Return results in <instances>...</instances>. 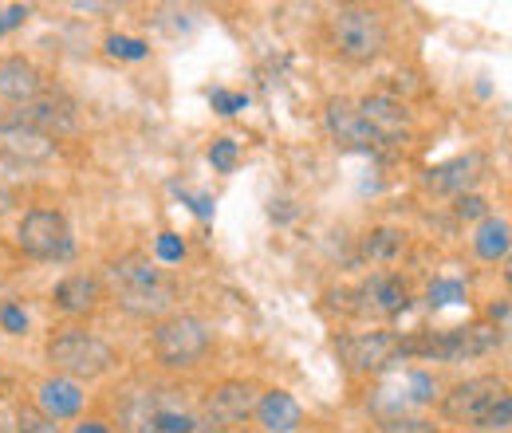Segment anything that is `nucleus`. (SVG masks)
I'll list each match as a JSON object with an SVG mask.
<instances>
[{
	"label": "nucleus",
	"mask_w": 512,
	"mask_h": 433,
	"mask_svg": "<svg viewBox=\"0 0 512 433\" xmlns=\"http://www.w3.org/2000/svg\"><path fill=\"white\" fill-rule=\"evenodd\" d=\"M209 99H213V107H217L221 115H237V111H245V107H249V95H229V91H213Z\"/></svg>",
	"instance_id": "29"
},
{
	"label": "nucleus",
	"mask_w": 512,
	"mask_h": 433,
	"mask_svg": "<svg viewBox=\"0 0 512 433\" xmlns=\"http://www.w3.org/2000/svg\"><path fill=\"white\" fill-rule=\"evenodd\" d=\"M75 433H107V426H99V422H83Z\"/></svg>",
	"instance_id": "35"
},
{
	"label": "nucleus",
	"mask_w": 512,
	"mask_h": 433,
	"mask_svg": "<svg viewBox=\"0 0 512 433\" xmlns=\"http://www.w3.org/2000/svg\"><path fill=\"white\" fill-rule=\"evenodd\" d=\"M512 422V398H501L493 410H489V418L477 426V430H509Z\"/></svg>",
	"instance_id": "27"
},
{
	"label": "nucleus",
	"mask_w": 512,
	"mask_h": 433,
	"mask_svg": "<svg viewBox=\"0 0 512 433\" xmlns=\"http://www.w3.org/2000/svg\"><path fill=\"white\" fill-rule=\"evenodd\" d=\"M473 248H477V256H481V260H489V264L505 260V256H509V221L489 213V217L477 225Z\"/></svg>",
	"instance_id": "20"
},
{
	"label": "nucleus",
	"mask_w": 512,
	"mask_h": 433,
	"mask_svg": "<svg viewBox=\"0 0 512 433\" xmlns=\"http://www.w3.org/2000/svg\"><path fill=\"white\" fill-rule=\"evenodd\" d=\"M48 363L64 378H103L115 367V351L111 343H103L99 335L83 331V327H64L48 339Z\"/></svg>",
	"instance_id": "3"
},
{
	"label": "nucleus",
	"mask_w": 512,
	"mask_h": 433,
	"mask_svg": "<svg viewBox=\"0 0 512 433\" xmlns=\"http://www.w3.org/2000/svg\"><path fill=\"white\" fill-rule=\"evenodd\" d=\"M158 256H162V260H182V256H186V245H182L174 233H162V237H158Z\"/></svg>",
	"instance_id": "32"
},
{
	"label": "nucleus",
	"mask_w": 512,
	"mask_h": 433,
	"mask_svg": "<svg viewBox=\"0 0 512 433\" xmlns=\"http://www.w3.org/2000/svg\"><path fill=\"white\" fill-rule=\"evenodd\" d=\"M481 174H485V158L481 154H457V158H449L442 166H434V170H426V189H434V193H465L469 186H477L481 182Z\"/></svg>",
	"instance_id": "14"
},
{
	"label": "nucleus",
	"mask_w": 512,
	"mask_h": 433,
	"mask_svg": "<svg viewBox=\"0 0 512 433\" xmlns=\"http://www.w3.org/2000/svg\"><path fill=\"white\" fill-rule=\"evenodd\" d=\"M16 426H20V433H60V426H56L52 418H44V414H36V410H24Z\"/></svg>",
	"instance_id": "28"
},
{
	"label": "nucleus",
	"mask_w": 512,
	"mask_h": 433,
	"mask_svg": "<svg viewBox=\"0 0 512 433\" xmlns=\"http://www.w3.org/2000/svg\"><path fill=\"white\" fill-rule=\"evenodd\" d=\"M28 16H32V8H28V4H8V8H0V36H4V32H12V28H20Z\"/></svg>",
	"instance_id": "30"
},
{
	"label": "nucleus",
	"mask_w": 512,
	"mask_h": 433,
	"mask_svg": "<svg viewBox=\"0 0 512 433\" xmlns=\"http://www.w3.org/2000/svg\"><path fill=\"white\" fill-rule=\"evenodd\" d=\"M493 319H501V323H509V304H493Z\"/></svg>",
	"instance_id": "34"
},
{
	"label": "nucleus",
	"mask_w": 512,
	"mask_h": 433,
	"mask_svg": "<svg viewBox=\"0 0 512 433\" xmlns=\"http://www.w3.org/2000/svg\"><path fill=\"white\" fill-rule=\"evenodd\" d=\"M457 300H465V284H457V280L430 284V308H446V304H457Z\"/></svg>",
	"instance_id": "26"
},
{
	"label": "nucleus",
	"mask_w": 512,
	"mask_h": 433,
	"mask_svg": "<svg viewBox=\"0 0 512 433\" xmlns=\"http://www.w3.org/2000/svg\"><path fill=\"white\" fill-rule=\"evenodd\" d=\"M0 433H12V418L4 410H0Z\"/></svg>",
	"instance_id": "36"
},
{
	"label": "nucleus",
	"mask_w": 512,
	"mask_h": 433,
	"mask_svg": "<svg viewBox=\"0 0 512 433\" xmlns=\"http://www.w3.org/2000/svg\"><path fill=\"white\" fill-rule=\"evenodd\" d=\"M0 323H4V331H12V335H24V331H28V315L16 308V304H4V308H0Z\"/></svg>",
	"instance_id": "31"
},
{
	"label": "nucleus",
	"mask_w": 512,
	"mask_h": 433,
	"mask_svg": "<svg viewBox=\"0 0 512 433\" xmlns=\"http://www.w3.org/2000/svg\"><path fill=\"white\" fill-rule=\"evenodd\" d=\"M327 130H331V138L339 142V146H351V150H371V146H379L375 142V134L367 130V123L359 119V107L351 103V99H331L327 103Z\"/></svg>",
	"instance_id": "15"
},
{
	"label": "nucleus",
	"mask_w": 512,
	"mask_h": 433,
	"mask_svg": "<svg viewBox=\"0 0 512 433\" xmlns=\"http://www.w3.org/2000/svg\"><path fill=\"white\" fill-rule=\"evenodd\" d=\"M209 343H213V331H209V323L201 315L178 311V315H166V319L154 323V355L170 371L197 367L205 359Z\"/></svg>",
	"instance_id": "2"
},
{
	"label": "nucleus",
	"mask_w": 512,
	"mask_h": 433,
	"mask_svg": "<svg viewBox=\"0 0 512 433\" xmlns=\"http://www.w3.org/2000/svg\"><path fill=\"white\" fill-rule=\"evenodd\" d=\"M237 158H241V146H237L233 138H217V142L209 146V162H213V170H221V174H233V170H237Z\"/></svg>",
	"instance_id": "22"
},
{
	"label": "nucleus",
	"mask_w": 512,
	"mask_h": 433,
	"mask_svg": "<svg viewBox=\"0 0 512 433\" xmlns=\"http://www.w3.org/2000/svg\"><path fill=\"white\" fill-rule=\"evenodd\" d=\"M107 284H111L119 308L130 311V315H142V319L170 311L174 296H178L174 280H166V272H162L146 252H127V256H119V260L107 268Z\"/></svg>",
	"instance_id": "1"
},
{
	"label": "nucleus",
	"mask_w": 512,
	"mask_h": 433,
	"mask_svg": "<svg viewBox=\"0 0 512 433\" xmlns=\"http://www.w3.org/2000/svg\"><path fill=\"white\" fill-rule=\"evenodd\" d=\"M16 245L36 260H64L71 256V225L60 209H32L16 229Z\"/></svg>",
	"instance_id": "7"
},
{
	"label": "nucleus",
	"mask_w": 512,
	"mask_h": 433,
	"mask_svg": "<svg viewBox=\"0 0 512 433\" xmlns=\"http://www.w3.org/2000/svg\"><path fill=\"white\" fill-rule=\"evenodd\" d=\"M16 123L32 126L48 138H60V134H71L79 126V115H75V103L67 99L64 91H40L32 103L20 107Z\"/></svg>",
	"instance_id": "12"
},
{
	"label": "nucleus",
	"mask_w": 512,
	"mask_h": 433,
	"mask_svg": "<svg viewBox=\"0 0 512 433\" xmlns=\"http://www.w3.org/2000/svg\"><path fill=\"white\" fill-rule=\"evenodd\" d=\"M347 311L351 315H375V319H390V315H402L410 308V292L406 284L394 276V272H375L367 276L355 292H347Z\"/></svg>",
	"instance_id": "9"
},
{
	"label": "nucleus",
	"mask_w": 512,
	"mask_h": 433,
	"mask_svg": "<svg viewBox=\"0 0 512 433\" xmlns=\"http://www.w3.org/2000/svg\"><path fill=\"white\" fill-rule=\"evenodd\" d=\"M339 355L355 374H379L398 359H406V343L394 331H367V335H347L339 343Z\"/></svg>",
	"instance_id": "8"
},
{
	"label": "nucleus",
	"mask_w": 512,
	"mask_h": 433,
	"mask_svg": "<svg viewBox=\"0 0 512 433\" xmlns=\"http://www.w3.org/2000/svg\"><path fill=\"white\" fill-rule=\"evenodd\" d=\"M501 398H509L505 378L481 374V378H469V382H461V386L449 390L446 402H442V414H446L449 422H457V426H473V430H477Z\"/></svg>",
	"instance_id": "6"
},
{
	"label": "nucleus",
	"mask_w": 512,
	"mask_h": 433,
	"mask_svg": "<svg viewBox=\"0 0 512 433\" xmlns=\"http://www.w3.org/2000/svg\"><path fill=\"white\" fill-rule=\"evenodd\" d=\"M253 410H256V386L245 382V378H229V382L213 386L209 398H205V418H209V426H217V430L241 426Z\"/></svg>",
	"instance_id": "10"
},
{
	"label": "nucleus",
	"mask_w": 512,
	"mask_h": 433,
	"mask_svg": "<svg viewBox=\"0 0 512 433\" xmlns=\"http://www.w3.org/2000/svg\"><path fill=\"white\" fill-rule=\"evenodd\" d=\"M355 107H359V119L367 123V130L375 134V142L398 146V142L410 138V111H406L402 99H394V95H367Z\"/></svg>",
	"instance_id": "11"
},
{
	"label": "nucleus",
	"mask_w": 512,
	"mask_h": 433,
	"mask_svg": "<svg viewBox=\"0 0 512 433\" xmlns=\"http://www.w3.org/2000/svg\"><path fill=\"white\" fill-rule=\"evenodd\" d=\"M8 209H12V193H8V189L0 186V217H4Z\"/></svg>",
	"instance_id": "33"
},
{
	"label": "nucleus",
	"mask_w": 512,
	"mask_h": 433,
	"mask_svg": "<svg viewBox=\"0 0 512 433\" xmlns=\"http://www.w3.org/2000/svg\"><path fill=\"white\" fill-rule=\"evenodd\" d=\"M52 300H56V308L67 311V315H87V311L99 308V300H103V284H99L95 276L75 272V276H67V280L56 284Z\"/></svg>",
	"instance_id": "19"
},
{
	"label": "nucleus",
	"mask_w": 512,
	"mask_h": 433,
	"mask_svg": "<svg viewBox=\"0 0 512 433\" xmlns=\"http://www.w3.org/2000/svg\"><path fill=\"white\" fill-rule=\"evenodd\" d=\"M363 252L375 264H394L406 252V233H398V229H371L367 241H363Z\"/></svg>",
	"instance_id": "21"
},
{
	"label": "nucleus",
	"mask_w": 512,
	"mask_h": 433,
	"mask_svg": "<svg viewBox=\"0 0 512 433\" xmlns=\"http://www.w3.org/2000/svg\"><path fill=\"white\" fill-rule=\"evenodd\" d=\"M453 213H457L461 221H485V217H489V201L477 197V193H461V197L453 201Z\"/></svg>",
	"instance_id": "23"
},
{
	"label": "nucleus",
	"mask_w": 512,
	"mask_h": 433,
	"mask_svg": "<svg viewBox=\"0 0 512 433\" xmlns=\"http://www.w3.org/2000/svg\"><path fill=\"white\" fill-rule=\"evenodd\" d=\"M386 40H390V28L375 8H339L331 16V44L343 60L351 63H371L386 52Z\"/></svg>",
	"instance_id": "4"
},
{
	"label": "nucleus",
	"mask_w": 512,
	"mask_h": 433,
	"mask_svg": "<svg viewBox=\"0 0 512 433\" xmlns=\"http://www.w3.org/2000/svg\"><path fill=\"white\" fill-rule=\"evenodd\" d=\"M107 52L119 56V60H146L150 48H146L142 40H134V36H111V40H107Z\"/></svg>",
	"instance_id": "25"
},
{
	"label": "nucleus",
	"mask_w": 512,
	"mask_h": 433,
	"mask_svg": "<svg viewBox=\"0 0 512 433\" xmlns=\"http://www.w3.org/2000/svg\"><path fill=\"white\" fill-rule=\"evenodd\" d=\"M406 355H426V359H442V363H465V359H481L489 351L501 347V331L489 323H469V327H453L430 339H402Z\"/></svg>",
	"instance_id": "5"
},
{
	"label": "nucleus",
	"mask_w": 512,
	"mask_h": 433,
	"mask_svg": "<svg viewBox=\"0 0 512 433\" xmlns=\"http://www.w3.org/2000/svg\"><path fill=\"white\" fill-rule=\"evenodd\" d=\"M383 433H442L434 422H426V418H410V414H394V418H386L383 422Z\"/></svg>",
	"instance_id": "24"
},
{
	"label": "nucleus",
	"mask_w": 512,
	"mask_h": 433,
	"mask_svg": "<svg viewBox=\"0 0 512 433\" xmlns=\"http://www.w3.org/2000/svg\"><path fill=\"white\" fill-rule=\"evenodd\" d=\"M44 91V75L36 63H28L24 56H8L0 63V99L8 103H32L36 95Z\"/></svg>",
	"instance_id": "16"
},
{
	"label": "nucleus",
	"mask_w": 512,
	"mask_h": 433,
	"mask_svg": "<svg viewBox=\"0 0 512 433\" xmlns=\"http://www.w3.org/2000/svg\"><path fill=\"white\" fill-rule=\"evenodd\" d=\"M79 410H83V390H79V382H71L64 374L40 382V414H44V418L64 422V418H75Z\"/></svg>",
	"instance_id": "18"
},
{
	"label": "nucleus",
	"mask_w": 512,
	"mask_h": 433,
	"mask_svg": "<svg viewBox=\"0 0 512 433\" xmlns=\"http://www.w3.org/2000/svg\"><path fill=\"white\" fill-rule=\"evenodd\" d=\"M0 154L12 158V162H52L56 158V138L32 130L24 123H0Z\"/></svg>",
	"instance_id": "13"
},
{
	"label": "nucleus",
	"mask_w": 512,
	"mask_h": 433,
	"mask_svg": "<svg viewBox=\"0 0 512 433\" xmlns=\"http://www.w3.org/2000/svg\"><path fill=\"white\" fill-rule=\"evenodd\" d=\"M253 414L268 433H296L300 422H304V410H300V402H296L288 390H268V394H260Z\"/></svg>",
	"instance_id": "17"
}]
</instances>
